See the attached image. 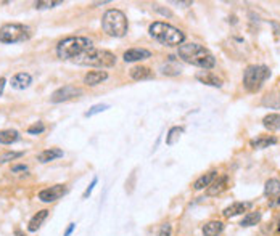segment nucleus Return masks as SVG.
Instances as JSON below:
<instances>
[{
	"instance_id": "f257e3e1",
	"label": "nucleus",
	"mask_w": 280,
	"mask_h": 236,
	"mask_svg": "<svg viewBox=\"0 0 280 236\" xmlns=\"http://www.w3.org/2000/svg\"><path fill=\"white\" fill-rule=\"evenodd\" d=\"M177 55L181 60H184L185 63L202 68L205 71L213 69L216 66V58L214 55L209 52L208 48H205L200 44H182L179 45Z\"/></svg>"
},
{
	"instance_id": "f03ea898",
	"label": "nucleus",
	"mask_w": 280,
	"mask_h": 236,
	"mask_svg": "<svg viewBox=\"0 0 280 236\" xmlns=\"http://www.w3.org/2000/svg\"><path fill=\"white\" fill-rule=\"evenodd\" d=\"M148 33L155 40L166 47H179L184 44L185 34L181 29L163 21H156L148 27Z\"/></svg>"
},
{
	"instance_id": "7ed1b4c3",
	"label": "nucleus",
	"mask_w": 280,
	"mask_h": 236,
	"mask_svg": "<svg viewBox=\"0 0 280 236\" xmlns=\"http://www.w3.org/2000/svg\"><path fill=\"white\" fill-rule=\"evenodd\" d=\"M92 47H94V42L87 37H66L58 42L57 55L62 60L74 61Z\"/></svg>"
},
{
	"instance_id": "20e7f679",
	"label": "nucleus",
	"mask_w": 280,
	"mask_h": 236,
	"mask_svg": "<svg viewBox=\"0 0 280 236\" xmlns=\"http://www.w3.org/2000/svg\"><path fill=\"white\" fill-rule=\"evenodd\" d=\"M73 63L81 65V66H92V68H111L116 63V56L109 50H102V48H89Z\"/></svg>"
},
{
	"instance_id": "39448f33",
	"label": "nucleus",
	"mask_w": 280,
	"mask_h": 236,
	"mask_svg": "<svg viewBox=\"0 0 280 236\" xmlns=\"http://www.w3.org/2000/svg\"><path fill=\"white\" fill-rule=\"evenodd\" d=\"M102 27L108 36L124 37L127 33V27H129L127 18L121 10L111 8V10H108V12H105L102 18Z\"/></svg>"
},
{
	"instance_id": "423d86ee",
	"label": "nucleus",
	"mask_w": 280,
	"mask_h": 236,
	"mask_svg": "<svg viewBox=\"0 0 280 236\" xmlns=\"http://www.w3.org/2000/svg\"><path fill=\"white\" fill-rule=\"evenodd\" d=\"M271 77V69L264 65H251L243 73V87L249 94H256L263 88L264 82Z\"/></svg>"
},
{
	"instance_id": "0eeeda50",
	"label": "nucleus",
	"mask_w": 280,
	"mask_h": 236,
	"mask_svg": "<svg viewBox=\"0 0 280 236\" xmlns=\"http://www.w3.org/2000/svg\"><path fill=\"white\" fill-rule=\"evenodd\" d=\"M31 37V27L19 23H7L0 27V42L4 44H16L24 42Z\"/></svg>"
},
{
	"instance_id": "6e6552de",
	"label": "nucleus",
	"mask_w": 280,
	"mask_h": 236,
	"mask_svg": "<svg viewBox=\"0 0 280 236\" xmlns=\"http://www.w3.org/2000/svg\"><path fill=\"white\" fill-rule=\"evenodd\" d=\"M79 95H82V88L74 85H63L53 92L52 97H50V101H52V103H63V101L77 98Z\"/></svg>"
},
{
	"instance_id": "1a4fd4ad",
	"label": "nucleus",
	"mask_w": 280,
	"mask_h": 236,
	"mask_svg": "<svg viewBox=\"0 0 280 236\" xmlns=\"http://www.w3.org/2000/svg\"><path fill=\"white\" fill-rule=\"evenodd\" d=\"M66 191H68L66 185L58 183V185H53V187H50V188L39 191V199H41L42 202H45V204H50V202L58 201L62 196H65Z\"/></svg>"
},
{
	"instance_id": "9d476101",
	"label": "nucleus",
	"mask_w": 280,
	"mask_h": 236,
	"mask_svg": "<svg viewBox=\"0 0 280 236\" xmlns=\"http://www.w3.org/2000/svg\"><path fill=\"white\" fill-rule=\"evenodd\" d=\"M253 208V202L249 201H238V202H234L231 204L229 208H226L222 211V215L226 219H232V217H237V215H242L243 212L249 211Z\"/></svg>"
},
{
	"instance_id": "9b49d317",
	"label": "nucleus",
	"mask_w": 280,
	"mask_h": 236,
	"mask_svg": "<svg viewBox=\"0 0 280 236\" xmlns=\"http://www.w3.org/2000/svg\"><path fill=\"white\" fill-rule=\"evenodd\" d=\"M227 187H229V177L227 175H221V177H217L206 188V194H208V196H217V194L224 193L227 190Z\"/></svg>"
},
{
	"instance_id": "f8f14e48",
	"label": "nucleus",
	"mask_w": 280,
	"mask_h": 236,
	"mask_svg": "<svg viewBox=\"0 0 280 236\" xmlns=\"http://www.w3.org/2000/svg\"><path fill=\"white\" fill-rule=\"evenodd\" d=\"M150 56H152V53H150L148 50H145V48H131V50H127V52H124V55H123L126 63L142 61V60H147Z\"/></svg>"
},
{
	"instance_id": "ddd939ff",
	"label": "nucleus",
	"mask_w": 280,
	"mask_h": 236,
	"mask_svg": "<svg viewBox=\"0 0 280 236\" xmlns=\"http://www.w3.org/2000/svg\"><path fill=\"white\" fill-rule=\"evenodd\" d=\"M275 143H277V138L272 135H259L253 140H249V146L255 150H264V148L275 145Z\"/></svg>"
},
{
	"instance_id": "4468645a",
	"label": "nucleus",
	"mask_w": 280,
	"mask_h": 236,
	"mask_svg": "<svg viewBox=\"0 0 280 236\" xmlns=\"http://www.w3.org/2000/svg\"><path fill=\"white\" fill-rule=\"evenodd\" d=\"M216 179H217V170H214V169H213V170L206 172L205 175L198 177V179L195 180V183H193V188H195L197 191L205 190V188H208L209 185H211Z\"/></svg>"
},
{
	"instance_id": "2eb2a0df",
	"label": "nucleus",
	"mask_w": 280,
	"mask_h": 236,
	"mask_svg": "<svg viewBox=\"0 0 280 236\" xmlns=\"http://www.w3.org/2000/svg\"><path fill=\"white\" fill-rule=\"evenodd\" d=\"M197 79L205 85H211V87H222V79L217 77L214 73H209V71H203V73H198Z\"/></svg>"
},
{
	"instance_id": "dca6fc26",
	"label": "nucleus",
	"mask_w": 280,
	"mask_h": 236,
	"mask_svg": "<svg viewBox=\"0 0 280 236\" xmlns=\"http://www.w3.org/2000/svg\"><path fill=\"white\" fill-rule=\"evenodd\" d=\"M108 79V73L106 71H91V73H87L86 77H84V84L86 85H98V84H102L103 80Z\"/></svg>"
},
{
	"instance_id": "f3484780",
	"label": "nucleus",
	"mask_w": 280,
	"mask_h": 236,
	"mask_svg": "<svg viewBox=\"0 0 280 236\" xmlns=\"http://www.w3.org/2000/svg\"><path fill=\"white\" fill-rule=\"evenodd\" d=\"M224 230V223L221 220H209L203 225V236H219Z\"/></svg>"
},
{
	"instance_id": "a211bd4d",
	"label": "nucleus",
	"mask_w": 280,
	"mask_h": 236,
	"mask_svg": "<svg viewBox=\"0 0 280 236\" xmlns=\"http://www.w3.org/2000/svg\"><path fill=\"white\" fill-rule=\"evenodd\" d=\"M33 82V77L31 74L27 73H18L12 77V87L13 88H18V90H23V88H27L31 85Z\"/></svg>"
},
{
	"instance_id": "6ab92c4d",
	"label": "nucleus",
	"mask_w": 280,
	"mask_h": 236,
	"mask_svg": "<svg viewBox=\"0 0 280 236\" xmlns=\"http://www.w3.org/2000/svg\"><path fill=\"white\" fill-rule=\"evenodd\" d=\"M131 77L134 80H148V79H153L155 74L153 71L147 66H134L131 69Z\"/></svg>"
},
{
	"instance_id": "aec40b11",
	"label": "nucleus",
	"mask_w": 280,
	"mask_h": 236,
	"mask_svg": "<svg viewBox=\"0 0 280 236\" xmlns=\"http://www.w3.org/2000/svg\"><path fill=\"white\" fill-rule=\"evenodd\" d=\"M63 156V150H60V148H48V150H44L42 153H39L37 155V161L39 162H50V161H53V159H58V158H62Z\"/></svg>"
},
{
	"instance_id": "412c9836",
	"label": "nucleus",
	"mask_w": 280,
	"mask_h": 236,
	"mask_svg": "<svg viewBox=\"0 0 280 236\" xmlns=\"http://www.w3.org/2000/svg\"><path fill=\"white\" fill-rule=\"evenodd\" d=\"M47 217H48V211L47 209H44V211H39L34 217L29 220V225H27V230L31 231V233H34V231H37L39 228L42 227V223L47 220Z\"/></svg>"
},
{
	"instance_id": "4be33fe9",
	"label": "nucleus",
	"mask_w": 280,
	"mask_h": 236,
	"mask_svg": "<svg viewBox=\"0 0 280 236\" xmlns=\"http://www.w3.org/2000/svg\"><path fill=\"white\" fill-rule=\"evenodd\" d=\"M264 194H266V198H269V199L278 198L280 196V180H277V179L267 180L266 185H264Z\"/></svg>"
},
{
	"instance_id": "5701e85b",
	"label": "nucleus",
	"mask_w": 280,
	"mask_h": 236,
	"mask_svg": "<svg viewBox=\"0 0 280 236\" xmlns=\"http://www.w3.org/2000/svg\"><path fill=\"white\" fill-rule=\"evenodd\" d=\"M261 217H263V214L261 211H253V212H246L245 214V217L242 219V222H240V225L242 227H255V225H258L259 222H261Z\"/></svg>"
},
{
	"instance_id": "b1692460",
	"label": "nucleus",
	"mask_w": 280,
	"mask_h": 236,
	"mask_svg": "<svg viewBox=\"0 0 280 236\" xmlns=\"http://www.w3.org/2000/svg\"><path fill=\"white\" fill-rule=\"evenodd\" d=\"M263 126H264L267 130H271V132L278 130V129H280V114H278V112H271V114L264 116V119H263Z\"/></svg>"
},
{
	"instance_id": "393cba45",
	"label": "nucleus",
	"mask_w": 280,
	"mask_h": 236,
	"mask_svg": "<svg viewBox=\"0 0 280 236\" xmlns=\"http://www.w3.org/2000/svg\"><path fill=\"white\" fill-rule=\"evenodd\" d=\"M18 138H19V132L15 129L0 130V143H2V145H12V143L18 141Z\"/></svg>"
},
{
	"instance_id": "a878e982",
	"label": "nucleus",
	"mask_w": 280,
	"mask_h": 236,
	"mask_svg": "<svg viewBox=\"0 0 280 236\" xmlns=\"http://www.w3.org/2000/svg\"><path fill=\"white\" fill-rule=\"evenodd\" d=\"M182 133H184V129L182 127H173L171 130L167 132V135H166V145L167 146L176 145V143L179 141V138H181Z\"/></svg>"
},
{
	"instance_id": "bb28decb",
	"label": "nucleus",
	"mask_w": 280,
	"mask_h": 236,
	"mask_svg": "<svg viewBox=\"0 0 280 236\" xmlns=\"http://www.w3.org/2000/svg\"><path fill=\"white\" fill-rule=\"evenodd\" d=\"M109 106L108 105H105V103H100V105H94L91 109H89L87 112H86V117H92V116H95V114H98V112H103L105 109H108Z\"/></svg>"
},
{
	"instance_id": "cd10ccee",
	"label": "nucleus",
	"mask_w": 280,
	"mask_h": 236,
	"mask_svg": "<svg viewBox=\"0 0 280 236\" xmlns=\"http://www.w3.org/2000/svg\"><path fill=\"white\" fill-rule=\"evenodd\" d=\"M45 130V126L42 121H37L36 124H33L31 127L27 129V133H31V135H39V133H42Z\"/></svg>"
},
{
	"instance_id": "c85d7f7f",
	"label": "nucleus",
	"mask_w": 280,
	"mask_h": 236,
	"mask_svg": "<svg viewBox=\"0 0 280 236\" xmlns=\"http://www.w3.org/2000/svg\"><path fill=\"white\" fill-rule=\"evenodd\" d=\"M161 71H163V74H167V76L181 74V68H179V66H163Z\"/></svg>"
},
{
	"instance_id": "c756f323",
	"label": "nucleus",
	"mask_w": 280,
	"mask_h": 236,
	"mask_svg": "<svg viewBox=\"0 0 280 236\" xmlns=\"http://www.w3.org/2000/svg\"><path fill=\"white\" fill-rule=\"evenodd\" d=\"M171 233H173L171 223H163V225H161V228H159L158 236H171Z\"/></svg>"
},
{
	"instance_id": "7c9ffc66",
	"label": "nucleus",
	"mask_w": 280,
	"mask_h": 236,
	"mask_svg": "<svg viewBox=\"0 0 280 236\" xmlns=\"http://www.w3.org/2000/svg\"><path fill=\"white\" fill-rule=\"evenodd\" d=\"M63 2H60V0H57V2H36V8L42 10V8H52V7H57V5H62Z\"/></svg>"
},
{
	"instance_id": "2f4dec72",
	"label": "nucleus",
	"mask_w": 280,
	"mask_h": 236,
	"mask_svg": "<svg viewBox=\"0 0 280 236\" xmlns=\"http://www.w3.org/2000/svg\"><path fill=\"white\" fill-rule=\"evenodd\" d=\"M19 156H23V153H7V155L2 156V159H0V162H8V161H13Z\"/></svg>"
},
{
	"instance_id": "473e14b6",
	"label": "nucleus",
	"mask_w": 280,
	"mask_h": 236,
	"mask_svg": "<svg viewBox=\"0 0 280 236\" xmlns=\"http://www.w3.org/2000/svg\"><path fill=\"white\" fill-rule=\"evenodd\" d=\"M269 231L275 233V234H280V217L274 223H271V228H269Z\"/></svg>"
},
{
	"instance_id": "72a5a7b5",
	"label": "nucleus",
	"mask_w": 280,
	"mask_h": 236,
	"mask_svg": "<svg viewBox=\"0 0 280 236\" xmlns=\"http://www.w3.org/2000/svg\"><path fill=\"white\" fill-rule=\"evenodd\" d=\"M95 185H97V179H94V180H92V183H91V185H89V187H87V190L84 191V194H82V196H84V198H87V196H91V193H92V190H94V187H95Z\"/></svg>"
},
{
	"instance_id": "f704fd0d",
	"label": "nucleus",
	"mask_w": 280,
	"mask_h": 236,
	"mask_svg": "<svg viewBox=\"0 0 280 236\" xmlns=\"http://www.w3.org/2000/svg\"><path fill=\"white\" fill-rule=\"evenodd\" d=\"M26 170H27V166H24V164H19V166L12 167V172H26Z\"/></svg>"
},
{
	"instance_id": "c9c22d12",
	"label": "nucleus",
	"mask_w": 280,
	"mask_h": 236,
	"mask_svg": "<svg viewBox=\"0 0 280 236\" xmlns=\"http://www.w3.org/2000/svg\"><path fill=\"white\" fill-rule=\"evenodd\" d=\"M74 228H76V223H69V227L66 228V231H65V234L63 236H69L73 231H74Z\"/></svg>"
},
{
	"instance_id": "e433bc0d",
	"label": "nucleus",
	"mask_w": 280,
	"mask_h": 236,
	"mask_svg": "<svg viewBox=\"0 0 280 236\" xmlns=\"http://www.w3.org/2000/svg\"><path fill=\"white\" fill-rule=\"evenodd\" d=\"M5 84H7L5 77H0V95H2V92H4V87H5Z\"/></svg>"
},
{
	"instance_id": "4c0bfd02",
	"label": "nucleus",
	"mask_w": 280,
	"mask_h": 236,
	"mask_svg": "<svg viewBox=\"0 0 280 236\" xmlns=\"http://www.w3.org/2000/svg\"><path fill=\"white\" fill-rule=\"evenodd\" d=\"M269 204H271V206H280V196L275 199V201H271V202H269Z\"/></svg>"
},
{
	"instance_id": "58836bf2",
	"label": "nucleus",
	"mask_w": 280,
	"mask_h": 236,
	"mask_svg": "<svg viewBox=\"0 0 280 236\" xmlns=\"http://www.w3.org/2000/svg\"><path fill=\"white\" fill-rule=\"evenodd\" d=\"M176 5H192V2H174Z\"/></svg>"
},
{
	"instance_id": "ea45409f",
	"label": "nucleus",
	"mask_w": 280,
	"mask_h": 236,
	"mask_svg": "<svg viewBox=\"0 0 280 236\" xmlns=\"http://www.w3.org/2000/svg\"><path fill=\"white\" fill-rule=\"evenodd\" d=\"M15 233H16V236H23V234H21V233H19V231H18V230H16V231H15Z\"/></svg>"
}]
</instances>
